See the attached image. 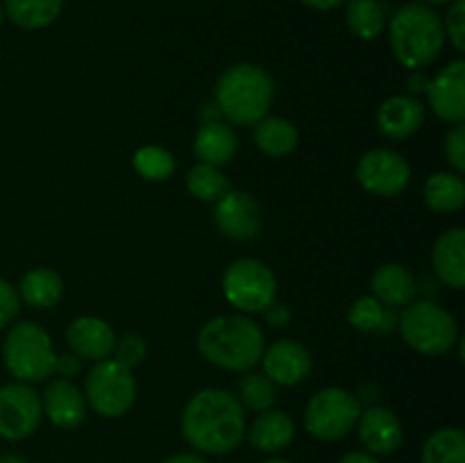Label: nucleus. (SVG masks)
Segmentation results:
<instances>
[{
  "mask_svg": "<svg viewBox=\"0 0 465 463\" xmlns=\"http://www.w3.org/2000/svg\"><path fill=\"white\" fill-rule=\"evenodd\" d=\"M182 436L200 454L234 452L245 438V409L225 389H203L182 411Z\"/></svg>",
  "mask_w": 465,
  "mask_h": 463,
  "instance_id": "nucleus-1",
  "label": "nucleus"
},
{
  "mask_svg": "<svg viewBox=\"0 0 465 463\" xmlns=\"http://www.w3.org/2000/svg\"><path fill=\"white\" fill-rule=\"evenodd\" d=\"M198 350L209 363L232 372H248L262 361L266 350L263 331L243 313H225L203 325Z\"/></svg>",
  "mask_w": 465,
  "mask_h": 463,
  "instance_id": "nucleus-2",
  "label": "nucleus"
},
{
  "mask_svg": "<svg viewBox=\"0 0 465 463\" xmlns=\"http://www.w3.org/2000/svg\"><path fill=\"white\" fill-rule=\"evenodd\" d=\"M275 84L266 68L234 64L216 82V107L234 125H257L268 116Z\"/></svg>",
  "mask_w": 465,
  "mask_h": 463,
  "instance_id": "nucleus-3",
  "label": "nucleus"
},
{
  "mask_svg": "<svg viewBox=\"0 0 465 463\" xmlns=\"http://www.w3.org/2000/svg\"><path fill=\"white\" fill-rule=\"evenodd\" d=\"M389 41L395 59L404 68H425L440 54L445 44L443 21L425 3H409L393 14Z\"/></svg>",
  "mask_w": 465,
  "mask_h": 463,
  "instance_id": "nucleus-4",
  "label": "nucleus"
},
{
  "mask_svg": "<svg viewBox=\"0 0 465 463\" xmlns=\"http://www.w3.org/2000/svg\"><path fill=\"white\" fill-rule=\"evenodd\" d=\"M402 340L418 354L440 357L459 343V327L448 309L434 300H411L398 318Z\"/></svg>",
  "mask_w": 465,
  "mask_h": 463,
  "instance_id": "nucleus-5",
  "label": "nucleus"
},
{
  "mask_svg": "<svg viewBox=\"0 0 465 463\" xmlns=\"http://www.w3.org/2000/svg\"><path fill=\"white\" fill-rule=\"evenodd\" d=\"M57 352L50 334L32 320L14 322L3 340V361L18 381H44L54 372Z\"/></svg>",
  "mask_w": 465,
  "mask_h": 463,
  "instance_id": "nucleus-6",
  "label": "nucleus"
},
{
  "mask_svg": "<svg viewBox=\"0 0 465 463\" xmlns=\"http://www.w3.org/2000/svg\"><path fill=\"white\" fill-rule=\"evenodd\" d=\"M361 404L350 390L339 386H327L312 395L304 409V429L318 440L345 438L357 427Z\"/></svg>",
  "mask_w": 465,
  "mask_h": 463,
  "instance_id": "nucleus-7",
  "label": "nucleus"
},
{
  "mask_svg": "<svg viewBox=\"0 0 465 463\" xmlns=\"http://www.w3.org/2000/svg\"><path fill=\"white\" fill-rule=\"evenodd\" d=\"M84 393L86 402L98 416H125L136 402V379L132 368L123 366L116 359H103L86 375Z\"/></svg>",
  "mask_w": 465,
  "mask_h": 463,
  "instance_id": "nucleus-8",
  "label": "nucleus"
},
{
  "mask_svg": "<svg viewBox=\"0 0 465 463\" xmlns=\"http://www.w3.org/2000/svg\"><path fill=\"white\" fill-rule=\"evenodd\" d=\"M275 275L259 259L241 257L225 268L223 295L241 313H262L275 300Z\"/></svg>",
  "mask_w": 465,
  "mask_h": 463,
  "instance_id": "nucleus-9",
  "label": "nucleus"
},
{
  "mask_svg": "<svg viewBox=\"0 0 465 463\" xmlns=\"http://www.w3.org/2000/svg\"><path fill=\"white\" fill-rule=\"evenodd\" d=\"M44 418L41 395L25 381L0 389V438L23 440L35 434Z\"/></svg>",
  "mask_w": 465,
  "mask_h": 463,
  "instance_id": "nucleus-10",
  "label": "nucleus"
},
{
  "mask_svg": "<svg viewBox=\"0 0 465 463\" xmlns=\"http://www.w3.org/2000/svg\"><path fill=\"white\" fill-rule=\"evenodd\" d=\"M357 180L368 193L395 198L411 182V166L400 153L391 148H372L359 159Z\"/></svg>",
  "mask_w": 465,
  "mask_h": 463,
  "instance_id": "nucleus-11",
  "label": "nucleus"
},
{
  "mask_svg": "<svg viewBox=\"0 0 465 463\" xmlns=\"http://www.w3.org/2000/svg\"><path fill=\"white\" fill-rule=\"evenodd\" d=\"M213 222L232 241H252L262 232L263 218L257 200L245 191H227L216 200Z\"/></svg>",
  "mask_w": 465,
  "mask_h": 463,
  "instance_id": "nucleus-12",
  "label": "nucleus"
},
{
  "mask_svg": "<svg viewBox=\"0 0 465 463\" xmlns=\"http://www.w3.org/2000/svg\"><path fill=\"white\" fill-rule=\"evenodd\" d=\"M263 375L275 386H298L312 372L313 361L309 350L293 339L275 340L262 354Z\"/></svg>",
  "mask_w": 465,
  "mask_h": 463,
  "instance_id": "nucleus-13",
  "label": "nucleus"
},
{
  "mask_svg": "<svg viewBox=\"0 0 465 463\" xmlns=\"http://www.w3.org/2000/svg\"><path fill=\"white\" fill-rule=\"evenodd\" d=\"M357 429L359 440L366 448V452L375 454V457L393 454L404 438L400 418L391 409L380 407V404H371L359 413Z\"/></svg>",
  "mask_w": 465,
  "mask_h": 463,
  "instance_id": "nucleus-14",
  "label": "nucleus"
},
{
  "mask_svg": "<svg viewBox=\"0 0 465 463\" xmlns=\"http://www.w3.org/2000/svg\"><path fill=\"white\" fill-rule=\"evenodd\" d=\"M430 107L443 121L457 123L465 121V62L454 59L448 66L440 68L439 75L430 82Z\"/></svg>",
  "mask_w": 465,
  "mask_h": 463,
  "instance_id": "nucleus-15",
  "label": "nucleus"
},
{
  "mask_svg": "<svg viewBox=\"0 0 465 463\" xmlns=\"http://www.w3.org/2000/svg\"><path fill=\"white\" fill-rule=\"evenodd\" d=\"M66 343L80 359L103 361L109 359L116 345V334L107 320L98 316H80L66 327Z\"/></svg>",
  "mask_w": 465,
  "mask_h": 463,
  "instance_id": "nucleus-16",
  "label": "nucleus"
},
{
  "mask_svg": "<svg viewBox=\"0 0 465 463\" xmlns=\"http://www.w3.org/2000/svg\"><path fill=\"white\" fill-rule=\"evenodd\" d=\"M41 404H44V416H48V420L59 429H75L86 418L84 393L71 379L57 377L48 381Z\"/></svg>",
  "mask_w": 465,
  "mask_h": 463,
  "instance_id": "nucleus-17",
  "label": "nucleus"
},
{
  "mask_svg": "<svg viewBox=\"0 0 465 463\" xmlns=\"http://www.w3.org/2000/svg\"><path fill=\"white\" fill-rule=\"evenodd\" d=\"M425 123V104L413 95H391L377 112V125L393 141L409 139Z\"/></svg>",
  "mask_w": 465,
  "mask_h": 463,
  "instance_id": "nucleus-18",
  "label": "nucleus"
},
{
  "mask_svg": "<svg viewBox=\"0 0 465 463\" xmlns=\"http://www.w3.org/2000/svg\"><path fill=\"white\" fill-rule=\"evenodd\" d=\"M431 266L439 280L452 289L465 286V232L463 227H452L443 232L431 250Z\"/></svg>",
  "mask_w": 465,
  "mask_h": 463,
  "instance_id": "nucleus-19",
  "label": "nucleus"
},
{
  "mask_svg": "<svg viewBox=\"0 0 465 463\" xmlns=\"http://www.w3.org/2000/svg\"><path fill=\"white\" fill-rule=\"evenodd\" d=\"M372 295L384 307L400 309L407 307L418 293V281L407 266L402 263H384L375 271L371 280Z\"/></svg>",
  "mask_w": 465,
  "mask_h": 463,
  "instance_id": "nucleus-20",
  "label": "nucleus"
},
{
  "mask_svg": "<svg viewBox=\"0 0 465 463\" xmlns=\"http://www.w3.org/2000/svg\"><path fill=\"white\" fill-rule=\"evenodd\" d=\"M250 445L257 452L275 454L280 449L289 448L291 440L295 438V422L282 409H266L257 416L248 431Z\"/></svg>",
  "mask_w": 465,
  "mask_h": 463,
  "instance_id": "nucleus-21",
  "label": "nucleus"
},
{
  "mask_svg": "<svg viewBox=\"0 0 465 463\" xmlns=\"http://www.w3.org/2000/svg\"><path fill=\"white\" fill-rule=\"evenodd\" d=\"M236 148H239V139L227 123L209 121L203 123L195 132L193 153L203 163H212V166L230 163L234 159Z\"/></svg>",
  "mask_w": 465,
  "mask_h": 463,
  "instance_id": "nucleus-22",
  "label": "nucleus"
},
{
  "mask_svg": "<svg viewBox=\"0 0 465 463\" xmlns=\"http://www.w3.org/2000/svg\"><path fill=\"white\" fill-rule=\"evenodd\" d=\"M64 293V280L53 268H35L25 272L18 284V298L35 309H48L59 302Z\"/></svg>",
  "mask_w": 465,
  "mask_h": 463,
  "instance_id": "nucleus-23",
  "label": "nucleus"
},
{
  "mask_svg": "<svg viewBox=\"0 0 465 463\" xmlns=\"http://www.w3.org/2000/svg\"><path fill=\"white\" fill-rule=\"evenodd\" d=\"M298 127L280 116H266L254 125V143L268 157H286L298 145Z\"/></svg>",
  "mask_w": 465,
  "mask_h": 463,
  "instance_id": "nucleus-24",
  "label": "nucleus"
},
{
  "mask_svg": "<svg viewBox=\"0 0 465 463\" xmlns=\"http://www.w3.org/2000/svg\"><path fill=\"white\" fill-rule=\"evenodd\" d=\"M465 202V182L459 172L440 171L425 182V204L436 213H454Z\"/></svg>",
  "mask_w": 465,
  "mask_h": 463,
  "instance_id": "nucleus-25",
  "label": "nucleus"
},
{
  "mask_svg": "<svg viewBox=\"0 0 465 463\" xmlns=\"http://www.w3.org/2000/svg\"><path fill=\"white\" fill-rule=\"evenodd\" d=\"M64 0H5V14L23 30H39L57 21Z\"/></svg>",
  "mask_w": 465,
  "mask_h": 463,
  "instance_id": "nucleus-26",
  "label": "nucleus"
},
{
  "mask_svg": "<svg viewBox=\"0 0 465 463\" xmlns=\"http://www.w3.org/2000/svg\"><path fill=\"white\" fill-rule=\"evenodd\" d=\"M348 322L361 331H391L398 322L393 309L384 307L375 295H361L348 309Z\"/></svg>",
  "mask_w": 465,
  "mask_h": 463,
  "instance_id": "nucleus-27",
  "label": "nucleus"
},
{
  "mask_svg": "<svg viewBox=\"0 0 465 463\" xmlns=\"http://www.w3.org/2000/svg\"><path fill=\"white\" fill-rule=\"evenodd\" d=\"M420 463H465V436L459 427H443L425 440Z\"/></svg>",
  "mask_w": 465,
  "mask_h": 463,
  "instance_id": "nucleus-28",
  "label": "nucleus"
},
{
  "mask_svg": "<svg viewBox=\"0 0 465 463\" xmlns=\"http://www.w3.org/2000/svg\"><path fill=\"white\" fill-rule=\"evenodd\" d=\"M345 18L350 32L363 41L377 39L386 27L384 7L377 0H350Z\"/></svg>",
  "mask_w": 465,
  "mask_h": 463,
  "instance_id": "nucleus-29",
  "label": "nucleus"
},
{
  "mask_svg": "<svg viewBox=\"0 0 465 463\" xmlns=\"http://www.w3.org/2000/svg\"><path fill=\"white\" fill-rule=\"evenodd\" d=\"M186 191L203 202H216L221 195L230 191V186H227V177L218 171V166L200 162L186 172Z\"/></svg>",
  "mask_w": 465,
  "mask_h": 463,
  "instance_id": "nucleus-30",
  "label": "nucleus"
},
{
  "mask_svg": "<svg viewBox=\"0 0 465 463\" xmlns=\"http://www.w3.org/2000/svg\"><path fill=\"white\" fill-rule=\"evenodd\" d=\"M239 402L250 411H266L277 402V386L263 372H245L239 381Z\"/></svg>",
  "mask_w": 465,
  "mask_h": 463,
  "instance_id": "nucleus-31",
  "label": "nucleus"
},
{
  "mask_svg": "<svg viewBox=\"0 0 465 463\" xmlns=\"http://www.w3.org/2000/svg\"><path fill=\"white\" fill-rule=\"evenodd\" d=\"M132 163H134V171L139 172L141 177L153 182L168 180L175 171V159L168 150L154 148V145H145V148L136 150L134 157H132Z\"/></svg>",
  "mask_w": 465,
  "mask_h": 463,
  "instance_id": "nucleus-32",
  "label": "nucleus"
},
{
  "mask_svg": "<svg viewBox=\"0 0 465 463\" xmlns=\"http://www.w3.org/2000/svg\"><path fill=\"white\" fill-rule=\"evenodd\" d=\"M112 354L118 363H123V366L127 368H134L145 359L148 345H145V340L141 339L139 334H125L121 336V339H116Z\"/></svg>",
  "mask_w": 465,
  "mask_h": 463,
  "instance_id": "nucleus-33",
  "label": "nucleus"
},
{
  "mask_svg": "<svg viewBox=\"0 0 465 463\" xmlns=\"http://www.w3.org/2000/svg\"><path fill=\"white\" fill-rule=\"evenodd\" d=\"M443 30L448 32L450 44L465 53V0H452L448 9V16H445Z\"/></svg>",
  "mask_w": 465,
  "mask_h": 463,
  "instance_id": "nucleus-34",
  "label": "nucleus"
},
{
  "mask_svg": "<svg viewBox=\"0 0 465 463\" xmlns=\"http://www.w3.org/2000/svg\"><path fill=\"white\" fill-rule=\"evenodd\" d=\"M445 157L452 163L454 171L461 175L465 171V125L457 123L445 136Z\"/></svg>",
  "mask_w": 465,
  "mask_h": 463,
  "instance_id": "nucleus-35",
  "label": "nucleus"
},
{
  "mask_svg": "<svg viewBox=\"0 0 465 463\" xmlns=\"http://www.w3.org/2000/svg\"><path fill=\"white\" fill-rule=\"evenodd\" d=\"M18 309H21V298H18V291L9 284L7 280L0 277V330L9 325V322L16 318Z\"/></svg>",
  "mask_w": 465,
  "mask_h": 463,
  "instance_id": "nucleus-36",
  "label": "nucleus"
},
{
  "mask_svg": "<svg viewBox=\"0 0 465 463\" xmlns=\"http://www.w3.org/2000/svg\"><path fill=\"white\" fill-rule=\"evenodd\" d=\"M82 370V359L77 354L68 352V354H57L54 359V372H57L62 379H71V377L80 375Z\"/></svg>",
  "mask_w": 465,
  "mask_h": 463,
  "instance_id": "nucleus-37",
  "label": "nucleus"
},
{
  "mask_svg": "<svg viewBox=\"0 0 465 463\" xmlns=\"http://www.w3.org/2000/svg\"><path fill=\"white\" fill-rule=\"evenodd\" d=\"M262 313L266 316V322L271 327H286L291 322V309L284 302H277V300H272Z\"/></svg>",
  "mask_w": 465,
  "mask_h": 463,
  "instance_id": "nucleus-38",
  "label": "nucleus"
},
{
  "mask_svg": "<svg viewBox=\"0 0 465 463\" xmlns=\"http://www.w3.org/2000/svg\"><path fill=\"white\" fill-rule=\"evenodd\" d=\"M430 82L431 80L425 75V73L416 71V73H411V77H409V89L416 91V94H422V91L427 94V89H430Z\"/></svg>",
  "mask_w": 465,
  "mask_h": 463,
  "instance_id": "nucleus-39",
  "label": "nucleus"
},
{
  "mask_svg": "<svg viewBox=\"0 0 465 463\" xmlns=\"http://www.w3.org/2000/svg\"><path fill=\"white\" fill-rule=\"evenodd\" d=\"M339 463H380V458L371 452H348L339 458Z\"/></svg>",
  "mask_w": 465,
  "mask_h": 463,
  "instance_id": "nucleus-40",
  "label": "nucleus"
},
{
  "mask_svg": "<svg viewBox=\"0 0 465 463\" xmlns=\"http://www.w3.org/2000/svg\"><path fill=\"white\" fill-rule=\"evenodd\" d=\"M162 463H207V461H204V458L195 452H177V454H171V457L163 458Z\"/></svg>",
  "mask_w": 465,
  "mask_h": 463,
  "instance_id": "nucleus-41",
  "label": "nucleus"
},
{
  "mask_svg": "<svg viewBox=\"0 0 465 463\" xmlns=\"http://www.w3.org/2000/svg\"><path fill=\"white\" fill-rule=\"evenodd\" d=\"M300 3H304L307 7L312 9H321V12H330V9L339 7V5H343L345 0H300Z\"/></svg>",
  "mask_w": 465,
  "mask_h": 463,
  "instance_id": "nucleus-42",
  "label": "nucleus"
},
{
  "mask_svg": "<svg viewBox=\"0 0 465 463\" xmlns=\"http://www.w3.org/2000/svg\"><path fill=\"white\" fill-rule=\"evenodd\" d=\"M0 463H30L25 457H21V454H3L0 457Z\"/></svg>",
  "mask_w": 465,
  "mask_h": 463,
  "instance_id": "nucleus-43",
  "label": "nucleus"
},
{
  "mask_svg": "<svg viewBox=\"0 0 465 463\" xmlns=\"http://www.w3.org/2000/svg\"><path fill=\"white\" fill-rule=\"evenodd\" d=\"M263 463H293V461H286V458H268V461Z\"/></svg>",
  "mask_w": 465,
  "mask_h": 463,
  "instance_id": "nucleus-44",
  "label": "nucleus"
},
{
  "mask_svg": "<svg viewBox=\"0 0 465 463\" xmlns=\"http://www.w3.org/2000/svg\"><path fill=\"white\" fill-rule=\"evenodd\" d=\"M425 3H431V5H443V3H452V0H425Z\"/></svg>",
  "mask_w": 465,
  "mask_h": 463,
  "instance_id": "nucleus-45",
  "label": "nucleus"
},
{
  "mask_svg": "<svg viewBox=\"0 0 465 463\" xmlns=\"http://www.w3.org/2000/svg\"><path fill=\"white\" fill-rule=\"evenodd\" d=\"M3 16H5V12H3V7H0V23H3Z\"/></svg>",
  "mask_w": 465,
  "mask_h": 463,
  "instance_id": "nucleus-46",
  "label": "nucleus"
}]
</instances>
